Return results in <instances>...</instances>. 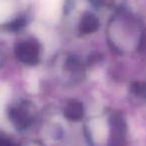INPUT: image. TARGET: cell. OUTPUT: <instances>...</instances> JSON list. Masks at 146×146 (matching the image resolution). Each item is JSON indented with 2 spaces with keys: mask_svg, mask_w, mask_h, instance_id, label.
Here are the masks:
<instances>
[{
  "mask_svg": "<svg viewBox=\"0 0 146 146\" xmlns=\"http://www.w3.org/2000/svg\"><path fill=\"white\" fill-rule=\"evenodd\" d=\"M15 56L20 62L26 65H36L40 60L41 46L35 38H27L15 45Z\"/></svg>",
  "mask_w": 146,
  "mask_h": 146,
  "instance_id": "obj_2",
  "label": "cell"
},
{
  "mask_svg": "<svg viewBox=\"0 0 146 146\" xmlns=\"http://www.w3.org/2000/svg\"><path fill=\"white\" fill-rule=\"evenodd\" d=\"M8 118L17 130H26L34 121L33 106L27 101H22L11 106L8 110Z\"/></svg>",
  "mask_w": 146,
  "mask_h": 146,
  "instance_id": "obj_1",
  "label": "cell"
},
{
  "mask_svg": "<svg viewBox=\"0 0 146 146\" xmlns=\"http://www.w3.org/2000/svg\"><path fill=\"white\" fill-rule=\"evenodd\" d=\"M85 110H84L83 104L80 101L75 99L69 100L65 104L63 114L70 121H79L83 118Z\"/></svg>",
  "mask_w": 146,
  "mask_h": 146,
  "instance_id": "obj_4",
  "label": "cell"
},
{
  "mask_svg": "<svg viewBox=\"0 0 146 146\" xmlns=\"http://www.w3.org/2000/svg\"><path fill=\"white\" fill-rule=\"evenodd\" d=\"M3 61H4V55H3L2 50L0 49V66L3 64Z\"/></svg>",
  "mask_w": 146,
  "mask_h": 146,
  "instance_id": "obj_6",
  "label": "cell"
},
{
  "mask_svg": "<svg viewBox=\"0 0 146 146\" xmlns=\"http://www.w3.org/2000/svg\"><path fill=\"white\" fill-rule=\"evenodd\" d=\"M99 27V19L91 12H85L78 23V32L80 35H88L95 32Z\"/></svg>",
  "mask_w": 146,
  "mask_h": 146,
  "instance_id": "obj_3",
  "label": "cell"
},
{
  "mask_svg": "<svg viewBox=\"0 0 146 146\" xmlns=\"http://www.w3.org/2000/svg\"><path fill=\"white\" fill-rule=\"evenodd\" d=\"M0 146H17V145H15L11 140L0 136Z\"/></svg>",
  "mask_w": 146,
  "mask_h": 146,
  "instance_id": "obj_5",
  "label": "cell"
}]
</instances>
